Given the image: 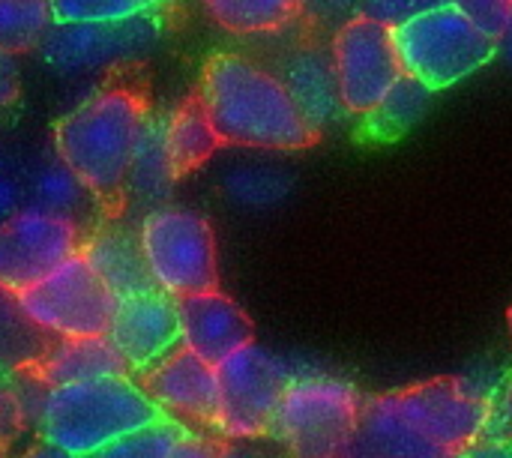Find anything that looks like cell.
<instances>
[{
  "label": "cell",
  "mask_w": 512,
  "mask_h": 458,
  "mask_svg": "<svg viewBox=\"0 0 512 458\" xmlns=\"http://www.w3.org/2000/svg\"><path fill=\"white\" fill-rule=\"evenodd\" d=\"M198 99L222 144L249 150H306L318 132L300 114L285 81L240 54L207 60Z\"/></svg>",
  "instance_id": "cell-1"
},
{
  "label": "cell",
  "mask_w": 512,
  "mask_h": 458,
  "mask_svg": "<svg viewBox=\"0 0 512 458\" xmlns=\"http://www.w3.org/2000/svg\"><path fill=\"white\" fill-rule=\"evenodd\" d=\"M150 120L147 102L129 87H99L54 126V153L90 189L108 219H120L129 165Z\"/></svg>",
  "instance_id": "cell-2"
},
{
  "label": "cell",
  "mask_w": 512,
  "mask_h": 458,
  "mask_svg": "<svg viewBox=\"0 0 512 458\" xmlns=\"http://www.w3.org/2000/svg\"><path fill=\"white\" fill-rule=\"evenodd\" d=\"M162 420V411L150 402L141 381L135 375H117L48 387L33 432L48 447L90 458Z\"/></svg>",
  "instance_id": "cell-3"
},
{
  "label": "cell",
  "mask_w": 512,
  "mask_h": 458,
  "mask_svg": "<svg viewBox=\"0 0 512 458\" xmlns=\"http://www.w3.org/2000/svg\"><path fill=\"white\" fill-rule=\"evenodd\" d=\"M393 39L402 72L426 84L432 93L474 75L501 48V42L477 27L459 3H447L396 24Z\"/></svg>",
  "instance_id": "cell-4"
},
{
  "label": "cell",
  "mask_w": 512,
  "mask_h": 458,
  "mask_svg": "<svg viewBox=\"0 0 512 458\" xmlns=\"http://www.w3.org/2000/svg\"><path fill=\"white\" fill-rule=\"evenodd\" d=\"M363 399L333 375H300L285 390L270 423V441L288 458H339L348 447Z\"/></svg>",
  "instance_id": "cell-5"
},
{
  "label": "cell",
  "mask_w": 512,
  "mask_h": 458,
  "mask_svg": "<svg viewBox=\"0 0 512 458\" xmlns=\"http://www.w3.org/2000/svg\"><path fill=\"white\" fill-rule=\"evenodd\" d=\"M138 243L153 288L183 300L219 288L216 234L207 216L165 204L138 219Z\"/></svg>",
  "instance_id": "cell-6"
},
{
  "label": "cell",
  "mask_w": 512,
  "mask_h": 458,
  "mask_svg": "<svg viewBox=\"0 0 512 458\" xmlns=\"http://www.w3.org/2000/svg\"><path fill=\"white\" fill-rule=\"evenodd\" d=\"M162 36V15L81 24L54 21L36 54L60 78H90L108 69L147 60L162 45Z\"/></svg>",
  "instance_id": "cell-7"
},
{
  "label": "cell",
  "mask_w": 512,
  "mask_h": 458,
  "mask_svg": "<svg viewBox=\"0 0 512 458\" xmlns=\"http://www.w3.org/2000/svg\"><path fill=\"white\" fill-rule=\"evenodd\" d=\"M219 375V426L225 441H261L270 435V423L279 402L300 369L261 345H246L216 366Z\"/></svg>",
  "instance_id": "cell-8"
},
{
  "label": "cell",
  "mask_w": 512,
  "mask_h": 458,
  "mask_svg": "<svg viewBox=\"0 0 512 458\" xmlns=\"http://www.w3.org/2000/svg\"><path fill=\"white\" fill-rule=\"evenodd\" d=\"M387 396L420 438L450 456H459L486 435L495 399V393L474 378H435Z\"/></svg>",
  "instance_id": "cell-9"
},
{
  "label": "cell",
  "mask_w": 512,
  "mask_h": 458,
  "mask_svg": "<svg viewBox=\"0 0 512 458\" xmlns=\"http://www.w3.org/2000/svg\"><path fill=\"white\" fill-rule=\"evenodd\" d=\"M30 321L51 339L108 336L117 297L78 252L18 294Z\"/></svg>",
  "instance_id": "cell-10"
},
{
  "label": "cell",
  "mask_w": 512,
  "mask_h": 458,
  "mask_svg": "<svg viewBox=\"0 0 512 458\" xmlns=\"http://www.w3.org/2000/svg\"><path fill=\"white\" fill-rule=\"evenodd\" d=\"M339 96L348 114L366 117L405 75L393 39V27L357 12L336 27L330 48Z\"/></svg>",
  "instance_id": "cell-11"
},
{
  "label": "cell",
  "mask_w": 512,
  "mask_h": 458,
  "mask_svg": "<svg viewBox=\"0 0 512 458\" xmlns=\"http://www.w3.org/2000/svg\"><path fill=\"white\" fill-rule=\"evenodd\" d=\"M87 228L75 219L24 207L0 225V285L27 291L81 252Z\"/></svg>",
  "instance_id": "cell-12"
},
{
  "label": "cell",
  "mask_w": 512,
  "mask_h": 458,
  "mask_svg": "<svg viewBox=\"0 0 512 458\" xmlns=\"http://www.w3.org/2000/svg\"><path fill=\"white\" fill-rule=\"evenodd\" d=\"M150 402L165 420L180 423L195 432H213L219 426V375L216 366L186 351L174 348L153 369L138 375Z\"/></svg>",
  "instance_id": "cell-13"
},
{
  "label": "cell",
  "mask_w": 512,
  "mask_h": 458,
  "mask_svg": "<svg viewBox=\"0 0 512 458\" xmlns=\"http://www.w3.org/2000/svg\"><path fill=\"white\" fill-rule=\"evenodd\" d=\"M108 339L123 357L129 375H144L174 348H180V315L177 300L159 288L120 297Z\"/></svg>",
  "instance_id": "cell-14"
},
{
  "label": "cell",
  "mask_w": 512,
  "mask_h": 458,
  "mask_svg": "<svg viewBox=\"0 0 512 458\" xmlns=\"http://www.w3.org/2000/svg\"><path fill=\"white\" fill-rule=\"evenodd\" d=\"M180 315V345L210 366L225 363L231 354L255 342V327L249 315L219 288L177 300Z\"/></svg>",
  "instance_id": "cell-15"
},
{
  "label": "cell",
  "mask_w": 512,
  "mask_h": 458,
  "mask_svg": "<svg viewBox=\"0 0 512 458\" xmlns=\"http://www.w3.org/2000/svg\"><path fill=\"white\" fill-rule=\"evenodd\" d=\"M81 255L90 261V267L99 273V279L111 288L117 300L153 291V279L147 273L138 243V228H129L120 219L93 225L84 237Z\"/></svg>",
  "instance_id": "cell-16"
},
{
  "label": "cell",
  "mask_w": 512,
  "mask_h": 458,
  "mask_svg": "<svg viewBox=\"0 0 512 458\" xmlns=\"http://www.w3.org/2000/svg\"><path fill=\"white\" fill-rule=\"evenodd\" d=\"M339 458H456L420 438L393 408L390 396L363 399L357 429Z\"/></svg>",
  "instance_id": "cell-17"
},
{
  "label": "cell",
  "mask_w": 512,
  "mask_h": 458,
  "mask_svg": "<svg viewBox=\"0 0 512 458\" xmlns=\"http://www.w3.org/2000/svg\"><path fill=\"white\" fill-rule=\"evenodd\" d=\"M285 87L291 90L300 114L306 117V123L321 135L327 126H333L336 120H342L345 105L339 96V84H336V72H333V60L324 57L321 48L315 45H303L297 48L288 60H285V72H282Z\"/></svg>",
  "instance_id": "cell-18"
},
{
  "label": "cell",
  "mask_w": 512,
  "mask_h": 458,
  "mask_svg": "<svg viewBox=\"0 0 512 458\" xmlns=\"http://www.w3.org/2000/svg\"><path fill=\"white\" fill-rule=\"evenodd\" d=\"M33 372L48 387L63 384H84V381H102L129 375L123 357L111 345L108 336H87V339H54L48 351L39 357Z\"/></svg>",
  "instance_id": "cell-19"
},
{
  "label": "cell",
  "mask_w": 512,
  "mask_h": 458,
  "mask_svg": "<svg viewBox=\"0 0 512 458\" xmlns=\"http://www.w3.org/2000/svg\"><path fill=\"white\" fill-rule=\"evenodd\" d=\"M177 186V174L174 165L168 159L165 150V135H162V117L147 120L132 165H129V177H126V192H123V210H135V213H150L156 207H165L171 192Z\"/></svg>",
  "instance_id": "cell-20"
},
{
  "label": "cell",
  "mask_w": 512,
  "mask_h": 458,
  "mask_svg": "<svg viewBox=\"0 0 512 458\" xmlns=\"http://www.w3.org/2000/svg\"><path fill=\"white\" fill-rule=\"evenodd\" d=\"M162 135H165V150H168L177 180L207 165L213 153L222 147L198 93L183 99L174 111L162 117Z\"/></svg>",
  "instance_id": "cell-21"
},
{
  "label": "cell",
  "mask_w": 512,
  "mask_h": 458,
  "mask_svg": "<svg viewBox=\"0 0 512 458\" xmlns=\"http://www.w3.org/2000/svg\"><path fill=\"white\" fill-rule=\"evenodd\" d=\"M27 207H39L45 213L54 216H66L75 219L87 228V213L96 204V198L90 195V189L75 177V171L69 165H63L57 159V153H36L33 165H30V204Z\"/></svg>",
  "instance_id": "cell-22"
},
{
  "label": "cell",
  "mask_w": 512,
  "mask_h": 458,
  "mask_svg": "<svg viewBox=\"0 0 512 458\" xmlns=\"http://www.w3.org/2000/svg\"><path fill=\"white\" fill-rule=\"evenodd\" d=\"M207 15L240 36L279 33L303 18V0H201Z\"/></svg>",
  "instance_id": "cell-23"
},
{
  "label": "cell",
  "mask_w": 512,
  "mask_h": 458,
  "mask_svg": "<svg viewBox=\"0 0 512 458\" xmlns=\"http://www.w3.org/2000/svg\"><path fill=\"white\" fill-rule=\"evenodd\" d=\"M54 339L21 306L18 291L0 285V360L9 369H33Z\"/></svg>",
  "instance_id": "cell-24"
},
{
  "label": "cell",
  "mask_w": 512,
  "mask_h": 458,
  "mask_svg": "<svg viewBox=\"0 0 512 458\" xmlns=\"http://www.w3.org/2000/svg\"><path fill=\"white\" fill-rule=\"evenodd\" d=\"M432 90L426 84H420L411 75H402L396 81V87L381 99V105L375 111H369L366 120V135L378 138V141H396L402 138L429 108Z\"/></svg>",
  "instance_id": "cell-25"
},
{
  "label": "cell",
  "mask_w": 512,
  "mask_h": 458,
  "mask_svg": "<svg viewBox=\"0 0 512 458\" xmlns=\"http://www.w3.org/2000/svg\"><path fill=\"white\" fill-rule=\"evenodd\" d=\"M291 189V177L273 165H231L222 174V192L246 210H267L279 204Z\"/></svg>",
  "instance_id": "cell-26"
},
{
  "label": "cell",
  "mask_w": 512,
  "mask_h": 458,
  "mask_svg": "<svg viewBox=\"0 0 512 458\" xmlns=\"http://www.w3.org/2000/svg\"><path fill=\"white\" fill-rule=\"evenodd\" d=\"M54 27L51 0H0V48L9 54L36 51Z\"/></svg>",
  "instance_id": "cell-27"
},
{
  "label": "cell",
  "mask_w": 512,
  "mask_h": 458,
  "mask_svg": "<svg viewBox=\"0 0 512 458\" xmlns=\"http://www.w3.org/2000/svg\"><path fill=\"white\" fill-rule=\"evenodd\" d=\"M168 0H51L54 21H129L144 15H162Z\"/></svg>",
  "instance_id": "cell-28"
},
{
  "label": "cell",
  "mask_w": 512,
  "mask_h": 458,
  "mask_svg": "<svg viewBox=\"0 0 512 458\" xmlns=\"http://www.w3.org/2000/svg\"><path fill=\"white\" fill-rule=\"evenodd\" d=\"M30 150L0 147V225L30 204Z\"/></svg>",
  "instance_id": "cell-29"
},
{
  "label": "cell",
  "mask_w": 512,
  "mask_h": 458,
  "mask_svg": "<svg viewBox=\"0 0 512 458\" xmlns=\"http://www.w3.org/2000/svg\"><path fill=\"white\" fill-rule=\"evenodd\" d=\"M183 432L180 423H171V420H162L144 432H135L105 450H99L96 456L90 458H168L177 435Z\"/></svg>",
  "instance_id": "cell-30"
},
{
  "label": "cell",
  "mask_w": 512,
  "mask_h": 458,
  "mask_svg": "<svg viewBox=\"0 0 512 458\" xmlns=\"http://www.w3.org/2000/svg\"><path fill=\"white\" fill-rule=\"evenodd\" d=\"M27 432L18 396H15V369H9L0 360V438L12 447L15 438H21Z\"/></svg>",
  "instance_id": "cell-31"
},
{
  "label": "cell",
  "mask_w": 512,
  "mask_h": 458,
  "mask_svg": "<svg viewBox=\"0 0 512 458\" xmlns=\"http://www.w3.org/2000/svg\"><path fill=\"white\" fill-rule=\"evenodd\" d=\"M447 3H459V0H360V12L396 27L420 12H429V9H438Z\"/></svg>",
  "instance_id": "cell-32"
},
{
  "label": "cell",
  "mask_w": 512,
  "mask_h": 458,
  "mask_svg": "<svg viewBox=\"0 0 512 458\" xmlns=\"http://www.w3.org/2000/svg\"><path fill=\"white\" fill-rule=\"evenodd\" d=\"M459 6L471 15L477 27L501 42V33L512 15V0H459Z\"/></svg>",
  "instance_id": "cell-33"
},
{
  "label": "cell",
  "mask_w": 512,
  "mask_h": 458,
  "mask_svg": "<svg viewBox=\"0 0 512 458\" xmlns=\"http://www.w3.org/2000/svg\"><path fill=\"white\" fill-rule=\"evenodd\" d=\"M360 12V0H303V18H309L315 27L321 24H345Z\"/></svg>",
  "instance_id": "cell-34"
},
{
  "label": "cell",
  "mask_w": 512,
  "mask_h": 458,
  "mask_svg": "<svg viewBox=\"0 0 512 458\" xmlns=\"http://www.w3.org/2000/svg\"><path fill=\"white\" fill-rule=\"evenodd\" d=\"M483 438L512 441V378L504 384V390L495 393V399H492V414H489V426H486Z\"/></svg>",
  "instance_id": "cell-35"
},
{
  "label": "cell",
  "mask_w": 512,
  "mask_h": 458,
  "mask_svg": "<svg viewBox=\"0 0 512 458\" xmlns=\"http://www.w3.org/2000/svg\"><path fill=\"white\" fill-rule=\"evenodd\" d=\"M21 93V72L15 63V54L0 48V111H6Z\"/></svg>",
  "instance_id": "cell-36"
},
{
  "label": "cell",
  "mask_w": 512,
  "mask_h": 458,
  "mask_svg": "<svg viewBox=\"0 0 512 458\" xmlns=\"http://www.w3.org/2000/svg\"><path fill=\"white\" fill-rule=\"evenodd\" d=\"M456 458H512V441H489V438H480L471 447H465Z\"/></svg>",
  "instance_id": "cell-37"
},
{
  "label": "cell",
  "mask_w": 512,
  "mask_h": 458,
  "mask_svg": "<svg viewBox=\"0 0 512 458\" xmlns=\"http://www.w3.org/2000/svg\"><path fill=\"white\" fill-rule=\"evenodd\" d=\"M219 458H282L276 450L267 447H255L252 441H231L228 447H222Z\"/></svg>",
  "instance_id": "cell-38"
},
{
  "label": "cell",
  "mask_w": 512,
  "mask_h": 458,
  "mask_svg": "<svg viewBox=\"0 0 512 458\" xmlns=\"http://www.w3.org/2000/svg\"><path fill=\"white\" fill-rule=\"evenodd\" d=\"M21 458H75V456H69V453H63V450H57V447H48V444H36V447H30L27 453Z\"/></svg>",
  "instance_id": "cell-39"
},
{
  "label": "cell",
  "mask_w": 512,
  "mask_h": 458,
  "mask_svg": "<svg viewBox=\"0 0 512 458\" xmlns=\"http://www.w3.org/2000/svg\"><path fill=\"white\" fill-rule=\"evenodd\" d=\"M498 51L504 54L507 63H512V15L510 21H507V27H504V33H501V48Z\"/></svg>",
  "instance_id": "cell-40"
},
{
  "label": "cell",
  "mask_w": 512,
  "mask_h": 458,
  "mask_svg": "<svg viewBox=\"0 0 512 458\" xmlns=\"http://www.w3.org/2000/svg\"><path fill=\"white\" fill-rule=\"evenodd\" d=\"M0 458H9V444L3 438H0Z\"/></svg>",
  "instance_id": "cell-41"
},
{
  "label": "cell",
  "mask_w": 512,
  "mask_h": 458,
  "mask_svg": "<svg viewBox=\"0 0 512 458\" xmlns=\"http://www.w3.org/2000/svg\"><path fill=\"white\" fill-rule=\"evenodd\" d=\"M507 321H510V336H512V309H510V315H507Z\"/></svg>",
  "instance_id": "cell-42"
},
{
  "label": "cell",
  "mask_w": 512,
  "mask_h": 458,
  "mask_svg": "<svg viewBox=\"0 0 512 458\" xmlns=\"http://www.w3.org/2000/svg\"><path fill=\"white\" fill-rule=\"evenodd\" d=\"M0 117H3V111H0Z\"/></svg>",
  "instance_id": "cell-43"
}]
</instances>
